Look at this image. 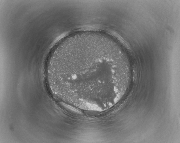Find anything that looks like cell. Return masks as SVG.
<instances>
[{
	"instance_id": "6da1fadb",
	"label": "cell",
	"mask_w": 180,
	"mask_h": 143,
	"mask_svg": "<svg viewBox=\"0 0 180 143\" xmlns=\"http://www.w3.org/2000/svg\"><path fill=\"white\" fill-rule=\"evenodd\" d=\"M49 73L67 102L83 109L98 110L111 107L123 96L131 70L116 43L103 35H89L64 43Z\"/></svg>"
}]
</instances>
